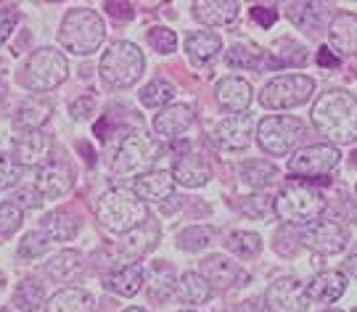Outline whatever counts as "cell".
I'll return each instance as SVG.
<instances>
[{
    "instance_id": "1",
    "label": "cell",
    "mask_w": 357,
    "mask_h": 312,
    "mask_svg": "<svg viewBox=\"0 0 357 312\" xmlns=\"http://www.w3.org/2000/svg\"><path fill=\"white\" fill-rule=\"evenodd\" d=\"M315 130L336 148L357 141V98L344 91L323 93L312 106Z\"/></svg>"
},
{
    "instance_id": "2",
    "label": "cell",
    "mask_w": 357,
    "mask_h": 312,
    "mask_svg": "<svg viewBox=\"0 0 357 312\" xmlns=\"http://www.w3.org/2000/svg\"><path fill=\"white\" fill-rule=\"evenodd\" d=\"M96 217L112 233H130L149 222V204H143L138 196L128 188H112L98 198Z\"/></svg>"
},
{
    "instance_id": "3",
    "label": "cell",
    "mask_w": 357,
    "mask_h": 312,
    "mask_svg": "<svg viewBox=\"0 0 357 312\" xmlns=\"http://www.w3.org/2000/svg\"><path fill=\"white\" fill-rule=\"evenodd\" d=\"M106 38V24L93 8H72L61 22L59 42L75 56H90L101 48Z\"/></svg>"
},
{
    "instance_id": "4",
    "label": "cell",
    "mask_w": 357,
    "mask_h": 312,
    "mask_svg": "<svg viewBox=\"0 0 357 312\" xmlns=\"http://www.w3.org/2000/svg\"><path fill=\"white\" fill-rule=\"evenodd\" d=\"M273 212L286 225H312L326 212V196L307 185H286L273 196Z\"/></svg>"
},
{
    "instance_id": "5",
    "label": "cell",
    "mask_w": 357,
    "mask_h": 312,
    "mask_svg": "<svg viewBox=\"0 0 357 312\" xmlns=\"http://www.w3.org/2000/svg\"><path fill=\"white\" fill-rule=\"evenodd\" d=\"M143 69H146V58H143L141 48L128 40H116L109 45V51L101 56V77L106 85L112 88H130L141 79Z\"/></svg>"
},
{
    "instance_id": "6",
    "label": "cell",
    "mask_w": 357,
    "mask_h": 312,
    "mask_svg": "<svg viewBox=\"0 0 357 312\" xmlns=\"http://www.w3.org/2000/svg\"><path fill=\"white\" fill-rule=\"evenodd\" d=\"M156 159H159V143L143 132H130L116 148V156L112 162V175L116 180H130V178L138 180V178L151 172Z\"/></svg>"
},
{
    "instance_id": "7",
    "label": "cell",
    "mask_w": 357,
    "mask_h": 312,
    "mask_svg": "<svg viewBox=\"0 0 357 312\" xmlns=\"http://www.w3.org/2000/svg\"><path fill=\"white\" fill-rule=\"evenodd\" d=\"M66 75H69V64H66L64 53L56 48H40L26 58L19 82L32 93H48L59 88Z\"/></svg>"
},
{
    "instance_id": "8",
    "label": "cell",
    "mask_w": 357,
    "mask_h": 312,
    "mask_svg": "<svg viewBox=\"0 0 357 312\" xmlns=\"http://www.w3.org/2000/svg\"><path fill=\"white\" fill-rule=\"evenodd\" d=\"M302 132H305L302 119L286 117V114H273V117H265L257 125V143H259V148L265 154L286 156L294 146L299 143Z\"/></svg>"
},
{
    "instance_id": "9",
    "label": "cell",
    "mask_w": 357,
    "mask_h": 312,
    "mask_svg": "<svg viewBox=\"0 0 357 312\" xmlns=\"http://www.w3.org/2000/svg\"><path fill=\"white\" fill-rule=\"evenodd\" d=\"M315 93V79L307 75H283L270 79L259 93V104L265 109H294V106L310 101Z\"/></svg>"
},
{
    "instance_id": "10",
    "label": "cell",
    "mask_w": 357,
    "mask_h": 312,
    "mask_svg": "<svg viewBox=\"0 0 357 312\" xmlns=\"http://www.w3.org/2000/svg\"><path fill=\"white\" fill-rule=\"evenodd\" d=\"M342 154L328 143H318V146H307L302 151L289 159V172L291 175H299L305 180H326L323 175H328L336 164H339Z\"/></svg>"
},
{
    "instance_id": "11",
    "label": "cell",
    "mask_w": 357,
    "mask_h": 312,
    "mask_svg": "<svg viewBox=\"0 0 357 312\" xmlns=\"http://www.w3.org/2000/svg\"><path fill=\"white\" fill-rule=\"evenodd\" d=\"M302 244L318 254H339L349 244V231L336 220H318L302 228Z\"/></svg>"
},
{
    "instance_id": "12",
    "label": "cell",
    "mask_w": 357,
    "mask_h": 312,
    "mask_svg": "<svg viewBox=\"0 0 357 312\" xmlns=\"http://www.w3.org/2000/svg\"><path fill=\"white\" fill-rule=\"evenodd\" d=\"M255 135V117L252 114H233L217 122L212 127V143L222 151H243Z\"/></svg>"
},
{
    "instance_id": "13",
    "label": "cell",
    "mask_w": 357,
    "mask_h": 312,
    "mask_svg": "<svg viewBox=\"0 0 357 312\" xmlns=\"http://www.w3.org/2000/svg\"><path fill=\"white\" fill-rule=\"evenodd\" d=\"M51 151H53V138L43 130H32V132H22L13 143V159L22 169L26 167H43L51 162Z\"/></svg>"
},
{
    "instance_id": "14",
    "label": "cell",
    "mask_w": 357,
    "mask_h": 312,
    "mask_svg": "<svg viewBox=\"0 0 357 312\" xmlns=\"http://www.w3.org/2000/svg\"><path fill=\"white\" fill-rule=\"evenodd\" d=\"M265 304L270 312H307V288L296 278H278L268 286Z\"/></svg>"
},
{
    "instance_id": "15",
    "label": "cell",
    "mask_w": 357,
    "mask_h": 312,
    "mask_svg": "<svg viewBox=\"0 0 357 312\" xmlns=\"http://www.w3.org/2000/svg\"><path fill=\"white\" fill-rule=\"evenodd\" d=\"M72 185H75L72 167L61 164V162H48L35 175V191L43 198H61V196H66L72 191Z\"/></svg>"
},
{
    "instance_id": "16",
    "label": "cell",
    "mask_w": 357,
    "mask_h": 312,
    "mask_svg": "<svg viewBox=\"0 0 357 312\" xmlns=\"http://www.w3.org/2000/svg\"><path fill=\"white\" fill-rule=\"evenodd\" d=\"M199 275H202L212 288H222V291L249 281V275L243 273L236 262H230L228 257H222V254L206 257V260L202 262V273Z\"/></svg>"
},
{
    "instance_id": "17",
    "label": "cell",
    "mask_w": 357,
    "mask_h": 312,
    "mask_svg": "<svg viewBox=\"0 0 357 312\" xmlns=\"http://www.w3.org/2000/svg\"><path fill=\"white\" fill-rule=\"evenodd\" d=\"M196 111L188 104H172L162 109L156 117H153V132L162 135V138H178L180 132H185L193 125Z\"/></svg>"
},
{
    "instance_id": "18",
    "label": "cell",
    "mask_w": 357,
    "mask_h": 312,
    "mask_svg": "<svg viewBox=\"0 0 357 312\" xmlns=\"http://www.w3.org/2000/svg\"><path fill=\"white\" fill-rule=\"evenodd\" d=\"M169 175H172V180L185 185V188H202L212 178V169H209V164H206L202 156L183 154L172 162V172Z\"/></svg>"
},
{
    "instance_id": "19",
    "label": "cell",
    "mask_w": 357,
    "mask_h": 312,
    "mask_svg": "<svg viewBox=\"0 0 357 312\" xmlns=\"http://www.w3.org/2000/svg\"><path fill=\"white\" fill-rule=\"evenodd\" d=\"M193 19L206 26H225L238 19L241 6L233 0H199L193 3Z\"/></svg>"
},
{
    "instance_id": "20",
    "label": "cell",
    "mask_w": 357,
    "mask_h": 312,
    "mask_svg": "<svg viewBox=\"0 0 357 312\" xmlns=\"http://www.w3.org/2000/svg\"><path fill=\"white\" fill-rule=\"evenodd\" d=\"M132 194L138 196L143 204H149V201L156 204V201H165V198L175 194V180L165 169H151L149 175H143V178L135 180Z\"/></svg>"
},
{
    "instance_id": "21",
    "label": "cell",
    "mask_w": 357,
    "mask_h": 312,
    "mask_svg": "<svg viewBox=\"0 0 357 312\" xmlns=\"http://www.w3.org/2000/svg\"><path fill=\"white\" fill-rule=\"evenodd\" d=\"M215 98L225 111H243L246 106L252 104L255 93H252V85H249L246 79L222 77L215 88Z\"/></svg>"
},
{
    "instance_id": "22",
    "label": "cell",
    "mask_w": 357,
    "mask_h": 312,
    "mask_svg": "<svg viewBox=\"0 0 357 312\" xmlns=\"http://www.w3.org/2000/svg\"><path fill=\"white\" fill-rule=\"evenodd\" d=\"M53 114V101L51 98H43V95H32L26 98L24 104L19 106L16 117H13V127L19 132H32L40 130Z\"/></svg>"
},
{
    "instance_id": "23",
    "label": "cell",
    "mask_w": 357,
    "mask_h": 312,
    "mask_svg": "<svg viewBox=\"0 0 357 312\" xmlns=\"http://www.w3.org/2000/svg\"><path fill=\"white\" fill-rule=\"evenodd\" d=\"M347 291V275L339 270H326V273L315 275L307 286V299L320 302V304H333L342 299Z\"/></svg>"
},
{
    "instance_id": "24",
    "label": "cell",
    "mask_w": 357,
    "mask_h": 312,
    "mask_svg": "<svg viewBox=\"0 0 357 312\" xmlns=\"http://www.w3.org/2000/svg\"><path fill=\"white\" fill-rule=\"evenodd\" d=\"M159 241V225L156 222H143L141 228L130 231L119 238V254L125 260H138L146 251H151Z\"/></svg>"
},
{
    "instance_id": "25",
    "label": "cell",
    "mask_w": 357,
    "mask_h": 312,
    "mask_svg": "<svg viewBox=\"0 0 357 312\" xmlns=\"http://www.w3.org/2000/svg\"><path fill=\"white\" fill-rule=\"evenodd\" d=\"M82 270H85V260L75 249H64L45 262V275L56 283H72Z\"/></svg>"
},
{
    "instance_id": "26",
    "label": "cell",
    "mask_w": 357,
    "mask_h": 312,
    "mask_svg": "<svg viewBox=\"0 0 357 312\" xmlns=\"http://www.w3.org/2000/svg\"><path fill=\"white\" fill-rule=\"evenodd\" d=\"M328 40L339 53H357V13H336L328 24Z\"/></svg>"
},
{
    "instance_id": "27",
    "label": "cell",
    "mask_w": 357,
    "mask_h": 312,
    "mask_svg": "<svg viewBox=\"0 0 357 312\" xmlns=\"http://www.w3.org/2000/svg\"><path fill=\"white\" fill-rule=\"evenodd\" d=\"M103 286L106 291L119 294V297H135L143 288V267L141 265H122L103 278Z\"/></svg>"
},
{
    "instance_id": "28",
    "label": "cell",
    "mask_w": 357,
    "mask_h": 312,
    "mask_svg": "<svg viewBox=\"0 0 357 312\" xmlns=\"http://www.w3.org/2000/svg\"><path fill=\"white\" fill-rule=\"evenodd\" d=\"M185 51L191 56L193 64H209L212 58H217V53L222 51V40L217 32H209V29H199V32H191L185 38Z\"/></svg>"
},
{
    "instance_id": "29",
    "label": "cell",
    "mask_w": 357,
    "mask_h": 312,
    "mask_svg": "<svg viewBox=\"0 0 357 312\" xmlns=\"http://www.w3.org/2000/svg\"><path fill=\"white\" fill-rule=\"evenodd\" d=\"M40 231L51 238V244L53 241H72L79 233V217L69 209H56L51 214H45Z\"/></svg>"
},
{
    "instance_id": "30",
    "label": "cell",
    "mask_w": 357,
    "mask_h": 312,
    "mask_svg": "<svg viewBox=\"0 0 357 312\" xmlns=\"http://www.w3.org/2000/svg\"><path fill=\"white\" fill-rule=\"evenodd\" d=\"M45 312H93V297L82 288H61L45 302Z\"/></svg>"
},
{
    "instance_id": "31",
    "label": "cell",
    "mask_w": 357,
    "mask_h": 312,
    "mask_svg": "<svg viewBox=\"0 0 357 312\" xmlns=\"http://www.w3.org/2000/svg\"><path fill=\"white\" fill-rule=\"evenodd\" d=\"M13 304L22 312H38L40 307H45V286L38 278H24L13 291Z\"/></svg>"
},
{
    "instance_id": "32",
    "label": "cell",
    "mask_w": 357,
    "mask_h": 312,
    "mask_svg": "<svg viewBox=\"0 0 357 312\" xmlns=\"http://www.w3.org/2000/svg\"><path fill=\"white\" fill-rule=\"evenodd\" d=\"M175 291H178L180 299L185 302V304H193V307L212 299V286H209L199 273L183 275V278H180V283L175 286Z\"/></svg>"
},
{
    "instance_id": "33",
    "label": "cell",
    "mask_w": 357,
    "mask_h": 312,
    "mask_svg": "<svg viewBox=\"0 0 357 312\" xmlns=\"http://www.w3.org/2000/svg\"><path fill=\"white\" fill-rule=\"evenodd\" d=\"M149 294L156 302H167L175 294V270L169 265H153L149 273Z\"/></svg>"
},
{
    "instance_id": "34",
    "label": "cell",
    "mask_w": 357,
    "mask_h": 312,
    "mask_svg": "<svg viewBox=\"0 0 357 312\" xmlns=\"http://www.w3.org/2000/svg\"><path fill=\"white\" fill-rule=\"evenodd\" d=\"M281 178V172L275 164L270 162H262V159H255V162H246L241 167V180L252 188H265L270 182H275Z\"/></svg>"
},
{
    "instance_id": "35",
    "label": "cell",
    "mask_w": 357,
    "mask_h": 312,
    "mask_svg": "<svg viewBox=\"0 0 357 312\" xmlns=\"http://www.w3.org/2000/svg\"><path fill=\"white\" fill-rule=\"evenodd\" d=\"M175 98V85L167 82V79H151L146 88L141 91V104L149 109H167Z\"/></svg>"
},
{
    "instance_id": "36",
    "label": "cell",
    "mask_w": 357,
    "mask_h": 312,
    "mask_svg": "<svg viewBox=\"0 0 357 312\" xmlns=\"http://www.w3.org/2000/svg\"><path fill=\"white\" fill-rule=\"evenodd\" d=\"M228 249L236 254V257H241V260H255L257 254L262 251V238L257 233H249V231H236V233L228 235Z\"/></svg>"
},
{
    "instance_id": "37",
    "label": "cell",
    "mask_w": 357,
    "mask_h": 312,
    "mask_svg": "<svg viewBox=\"0 0 357 312\" xmlns=\"http://www.w3.org/2000/svg\"><path fill=\"white\" fill-rule=\"evenodd\" d=\"M328 13V6H318V3H294L289 6V16L294 24L305 26L307 32L315 29V22H323V16Z\"/></svg>"
},
{
    "instance_id": "38",
    "label": "cell",
    "mask_w": 357,
    "mask_h": 312,
    "mask_svg": "<svg viewBox=\"0 0 357 312\" xmlns=\"http://www.w3.org/2000/svg\"><path fill=\"white\" fill-rule=\"evenodd\" d=\"M212 238H215V231L212 228H202V225H193L188 231H183L178 235V247L183 251H199V249H204L212 244Z\"/></svg>"
},
{
    "instance_id": "39",
    "label": "cell",
    "mask_w": 357,
    "mask_h": 312,
    "mask_svg": "<svg viewBox=\"0 0 357 312\" xmlns=\"http://www.w3.org/2000/svg\"><path fill=\"white\" fill-rule=\"evenodd\" d=\"M51 247V238L43 233V231H29V233L22 238V244H19V257H24V260H38L43 257L45 251Z\"/></svg>"
},
{
    "instance_id": "40",
    "label": "cell",
    "mask_w": 357,
    "mask_h": 312,
    "mask_svg": "<svg viewBox=\"0 0 357 312\" xmlns=\"http://www.w3.org/2000/svg\"><path fill=\"white\" fill-rule=\"evenodd\" d=\"M24 212L16 207L13 201H3L0 204V235H13L22 228Z\"/></svg>"
},
{
    "instance_id": "41",
    "label": "cell",
    "mask_w": 357,
    "mask_h": 312,
    "mask_svg": "<svg viewBox=\"0 0 357 312\" xmlns=\"http://www.w3.org/2000/svg\"><path fill=\"white\" fill-rule=\"evenodd\" d=\"M146 38H149V45H151L156 53H172L175 45H178L175 29H167V26H151Z\"/></svg>"
},
{
    "instance_id": "42",
    "label": "cell",
    "mask_w": 357,
    "mask_h": 312,
    "mask_svg": "<svg viewBox=\"0 0 357 312\" xmlns=\"http://www.w3.org/2000/svg\"><path fill=\"white\" fill-rule=\"evenodd\" d=\"M225 64L236 66V69H255L259 64V51H252L246 45H233L228 53H225Z\"/></svg>"
},
{
    "instance_id": "43",
    "label": "cell",
    "mask_w": 357,
    "mask_h": 312,
    "mask_svg": "<svg viewBox=\"0 0 357 312\" xmlns=\"http://www.w3.org/2000/svg\"><path fill=\"white\" fill-rule=\"evenodd\" d=\"M24 169L16 164L13 154H0V191H8L16 182L22 180Z\"/></svg>"
},
{
    "instance_id": "44",
    "label": "cell",
    "mask_w": 357,
    "mask_h": 312,
    "mask_svg": "<svg viewBox=\"0 0 357 312\" xmlns=\"http://www.w3.org/2000/svg\"><path fill=\"white\" fill-rule=\"evenodd\" d=\"M241 212L246 214V217H257V220L268 217L270 212H273V196L257 194V196H249V198H243V201H241Z\"/></svg>"
},
{
    "instance_id": "45",
    "label": "cell",
    "mask_w": 357,
    "mask_h": 312,
    "mask_svg": "<svg viewBox=\"0 0 357 312\" xmlns=\"http://www.w3.org/2000/svg\"><path fill=\"white\" fill-rule=\"evenodd\" d=\"M16 22H19V13L13 11L11 6H0V45L11 38Z\"/></svg>"
},
{
    "instance_id": "46",
    "label": "cell",
    "mask_w": 357,
    "mask_h": 312,
    "mask_svg": "<svg viewBox=\"0 0 357 312\" xmlns=\"http://www.w3.org/2000/svg\"><path fill=\"white\" fill-rule=\"evenodd\" d=\"M13 204L22 209H38L40 204H43V196L35 191V188H22V191H16L13 194Z\"/></svg>"
},
{
    "instance_id": "47",
    "label": "cell",
    "mask_w": 357,
    "mask_h": 312,
    "mask_svg": "<svg viewBox=\"0 0 357 312\" xmlns=\"http://www.w3.org/2000/svg\"><path fill=\"white\" fill-rule=\"evenodd\" d=\"M252 19L262 29H270V26L278 22V8H270V6H255L252 8Z\"/></svg>"
},
{
    "instance_id": "48",
    "label": "cell",
    "mask_w": 357,
    "mask_h": 312,
    "mask_svg": "<svg viewBox=\"0 0 357 312\" xmlns=\"http://www.w3.org/2000/svg\"><path fill=\"white\" fill-rule=\"evenodd\" d=\"M96 111V98L93 95H79L72 104V117L75 119H88Z\"/></svg>"
},
{
    "instance_id": "49",
    "label": "cell",
    "mask_w": 357,
    "mask_h": 312,
    "mask_svg": "<svg viewBox=\"0 0 357 312\" xmlns=\"http://www.w3.org/2000/svg\"><path fill=\"white\" fill-rule=\"evenodd\" d=\"M106 11L114 19H132V6L130 3H106Z\"/></svg>"
},
{
    "instance_id": "50",
    "label": "cell",
    "mask_w": 357,
    "mask_h": 312,
    "mask_svg": "<svg viewBox=\"0 0 357 312\" xmlns=\"http://www.w3.org/2000/svg\"><path fill=\"white\" fill-rule=\"evenodd\" d=\"M318 61L323 66H328V69H333V66H339L342 61L336 58V56H331V51L328 48H320V53H318Z\"/></svg>"
},
{
    "instance_id": "51",
    "label": "cell",
    "mask_w": 357,
    "mask_h": 312,
    "mask_svg": "<svg viewBox=\"0 0 357 312\" xmlns=\"http://www.w3.org/2000/svg\"><path fill=\"white\" fill-rule=\"evenodd\" d=\"M344 270L349 275H352V278H357V247L352 249V251H349V254H347V260H344Z\"/></svg>"
},
{
    "instance_id": "52",
    "label": "cell",
    "mask_w": 357,
    "mask_h": 312,
    "mask_svg": "<svg viewBox=\"0 0 357 312\" xmlns=\"http://www.w3.org/2000/svg\"><path fill=\"white\" fill-rule=\"evenodd\" d=\"M6 93H8V88H6V82H3V79H0V104H3V101H6Z\"/></svg>"
},
{
    "instance_id": "53",
    "label": "cell",
    "mask_w": 357,
    "mask_h": 312,
    "mask_svg": "<svg viewBox=\"0 0 357 312\" xmlns=\"http://www.w3.org/2000/svg\"><path fill=\"white\" fill-rule=\"evenodd\" d=\"M122 312H146V310H141V307H128V310H122Z\"/></svg>"
},
{
    "instance_id": "54",
    "label": "cell",
    "mask_w": 357,
    "mask_h": 312,
    "mask_svg": "<svg viewBox=\"0 0 357 312\" xmlns=\"http://www.w3.org/2000/svg\"><path fill=\"white\" fill-rule=\"evenodd\" d=\"M3 283H6V275L0 273V288H3Z\"/></svg>"
},
{
    "instance_id": "55",
    "label": "cell",
    "mask_w": 357,
    "mask_h": 312,
    "mask_svg": "<svg viewBox=\"0 0 357 312\" xmlns=\"http://www.w3.org/2000/svg\"><path fill=\"white\" fill-rule=\"evenodd\" d=\"M323 312H344V310H323Z\"/></svg>"
},
{
    "instance_id": "56",
    "label": "cell",
    "mask_w": 357,
    "mask_h": 312,
    "mask_svg": "<svg viewBox=\"0 0 357 312\" xmlns=\"http://www.w3.org/2000/svg\"><path fill=\"white\" fill-rule=\"evenodd\" d=\"M180 312H193V310H180Z\"/></svg>"
},
{
    "instance_id": "57",
    "label": "cell",
    "mask_w": 357,
    "mask_h": 312,
    "mask_svg": "<svg viewBox=\"0 0 357 312\" xmlns=\"http://www.w3.org/2000/svg\"><path fill=\"white\" fill-rule=\"evenodd\" d=\"M355 162H357V154H355Z\"/></svg>"
},
{
    "instance_id": "58",
    "label": "cell",
    "mask_w": 357,
    "mask_h": 312,
    "mask_svg": "<svg viewBox=\"0 0 357 312\" xmlns=\"http://www.w3.org/2000/svg\"><path fill=\"white\" fill-rule=\"evenodd\" d=\"M355 191H357V185H355Z\"/></svg>"
}]
</instances>
